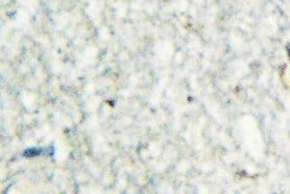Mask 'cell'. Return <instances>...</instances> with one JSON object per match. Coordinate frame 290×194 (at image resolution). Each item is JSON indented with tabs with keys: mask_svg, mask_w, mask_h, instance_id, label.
<instances>
[{
	"mask_svg": "<svg viewBox=\"0 0 290 194\" xmlns=\"http://www.w3.org/2000/svg\"><path fill=\"white\" fill-rule=\"evenodd\" d=\"M287 51H288V54H289L290 57V42L287 45Z\"/></svg>",
	"mask_w": 290,
	"mask_h": 194,
	"instance_id": "1",
	"label": "cell"
}]
</instances>
